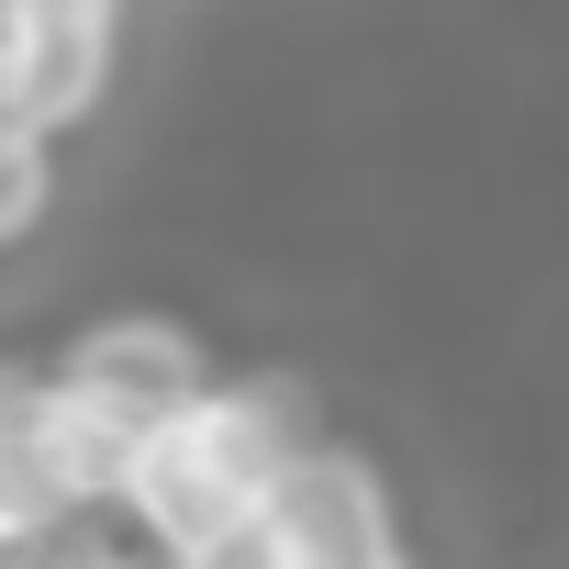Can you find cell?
<instances>
[{
    "label": "cell",
    "instance_id": "obj_4",
    "mask_svg": "<svg viewBox=\"0 0 569 569\" xmlns=\"http://www.w3.org/2000/svg\"><path fill=\"white\" fill-rule=\"evenodd\" d=\"M268 558L279 569H413L391 536V491L358 447H313L268 491Z\"/></svg>",
    "mask_w": 569,
    "mask_h": 569
},
{
    "label": "cell",
    "instance_id": "obj_6",
    "mask_svg": "<svg viewBox=\"0 0 569 569\" xmlns=\"http://www.w3.org/2000/svg\"><path fill=\"white\" fill-rule=\"evenodd\" d=\"M57 569H168V558H157V547H112V536H90V525H79V536L57 547Z\"/></svg>",
    "mask_w": 569,
    "mask_h": 569
},
{
    "label": "cell",
    "instance_id": "obj_2",
    "mask_svg": "<svg viewBox=\"0 0 569 569\" xmlns=\"http://www.w3.org/2000/svg\"><path fill=\"white\" fill-rule=\"evenodd\" d=\"M46 380L79 391V402H101V413H123V425H146V436L179 425V413L212 391L201 336L168 325V313H101V325H79V336L46 358Z\"/></svg>",
    "mask_w": 569,
    "mask_h": 569
},
{
    "label": "cell",
    "instance_id": "obj_1",
    "mask_svg": "<svg viewBox=\"0 0 569 569\" xmlns=\"http://www.w3.org/2000/svg\"><path fill=\"white\" fill-rule=\"evenodd\" d=\"M313 447H325V436L302 425V391H291V380H212L179 425L146 436L123 513H134V536H146L168 569H190V558L257 536V525H268V491L291 480Z\"/></svg>",
    "mask_w": 569,
    "mask_h": 569
},
{
    "label": "cell",
    "instance_id": "obj_5",
    "mask_svg": "<svg viewBox=\"0 0 569 569\" xmlns=\"http://www.w3.org/2000/svg\"><path fill=\"white\" fill-rule=\"evenodd\" d=\"M46 223V134H0V234Z\"/></svg>",
    "mask_w": 569,
    "mask_h": 569
},
{
    "label": "cell",
    "instance_id": "obj_3",
    "mask_svg": "<svg viewBox=\"0 0 569 569\" xmlns=\"http://www.w3.org/2000/svg\"><path fill=\"white\" fill-rule=\"evenodd\" d=\"M112 23H123V0H12V23H0V123L12 134L79 123L112 79Z\"/></svg>",
    "mask_w": 569,
    "mask_h": 569
}]
</instances>
